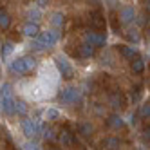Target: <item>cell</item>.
Returning <instances> with one entry per match:
<instances>
[{
	"mask_svg": "<svg viewBox=\"0 0 150 150\" xmlns=\"http://www.w3.org/2000/svg\"><path fill=\"white\" fill-rule=\"evenodd\" d=\"M35 67H36V60L33 56H24L9 63V71L13 74H25L29 71H33Z\"/></svg>",
	"mask_w": 150,
	"mask_h": 150,
	"instance_id": "obj_1",
	"label": "cell"
},
{
	"mask_svg": "<svg viewBox=\"0 0 150 150\" xmlns=\"http://www.w3.org/2000/svg\"><path fill=\"white\" fill-rule=\"evenodd\" d=\"M54 63H56V67H58V72L62 74L63 78H67V80H71L72 76H74V69H72V65L63 58L62 54H58V56H54Z\"/></svg>",
	"mask_w": 150,
	"mask_h": 150,
	"instance_id": "obj_2",
	"label": "cell"
},
{
	"mask_svg": "<svg viewBox=\"0 0 150 150\" xmlns=\"http://www.w3.org/2000/svg\"><path fill=\"white\" fill-rule=\"evenodd\" d=\"M58 38H60V33L56 29H49V31H44V33H40L38 35V40H40V44L44 45L45 49H49V47H52L58 42Z\"/></svg>",
	"mask_w": 150,
	"mask_h": 150,
	"instance_id": "obj_3",
	"label": "cell"
},
{
	"mask_svg": "<svg viewBox=\"0 0 150 150\" xmlns=\"http://www.w3.org/2000/svg\"><path fill=\"white\" fill-rule=\"evenodd\" d=\"M80 96H81L80 89H76V87H67V89L62 91L60 100H62L63 105H72V103H76L80 100Z\"/></svg>",
	"mask_w": 150,
	"mask_h": 150,
	"instance_id": "obj_4",
	"label": "cell"
},
{
	"mask_svg": "<svg viewBox=\"0 0 150 150\" xmlns=\"http://www.w3.org/2000/svg\"><path fill=\"white\" fill-rule=\"evenodd\" d=\"M105 40H107L105 33H85L83 36V42L91 47H101L105 44Z\"/></svg>",
	"mask_w": 150,
	"mask_h": 150,
	"instance_id": "obj_5",
	"label": "cell"
},
{
	"mask_svg": "<svg viewBox=\"0 0 150 150\" xmlns=\"http://www.w3.org/2000/svg\"><path fill=\"white\" fill-rule=\"evenodd\" d=\"M40 121L36 120H22V132L27 136V137H35L38 132H40Z\"/></svg>",
	"mask_w": 150,
	"mask_h": 150,
	"instance_id": "obj_6",
	"label": "cell"
},
{
	"mask_svg": "<svg viewBox=\"0 0 150 150\" xmlns=\"http://www.w3.org/2000/svg\"><path fill=\"white\" fill-rule=\"evenodd\" d=\"M2 112L7 114V116L16 112V101L11 98V96H4L2 98Z\"/></svg>",
	"mask_w": 150,
	"mask_h": 150,
	"instance_id": "obj_7",
	"label": "cell"
},
{
	"mask_svg": "<svg viewBox=\"0 0 150 150\" xmlns=\"http://www.w3.org/2000/svg\"><path fill=\"white\" fill-rule=\"evenodd\" d=\"M134 16H136V11H134V7H132V6H125V7H121V11H120V18H121V22H123V24L132 22Z\"/></svg>",
	"mask_w": 150,
	"mask_h": 150,
	"instance_id": "obj_8",
	"label": "cell"
},
{
	"mask_svg": "<svg viewBox=\"0 0 150 150\" xmlns=\"http://www.w3.org/2000/svg\"><path fill=\"white\" fill-rule=\"evenodd\" d=\"M22 33H24L25 36H36V35H38V25L27 22V24L22 27Z\"/></svg>",
	"mask_w": 150,
	"mask_h": 150,
	"instance_id": "obj_9",
	"label": "cell"
},
{
	"mask_svg": "<svg viewBox=\"0 0 150 150\" xmlns=\"http://www.w3.org/2000/svg\"><path fill=\"white\" fill-rule=\"evenodd\" d=\"M120 52L125 58H128V60H134L137 56V51L134 47H127V45H120Z\"/></svg>",
	"mask_w": 150,
	"mask_h": 150,
	"instance_id": "obj_10",
	"label": "cell"
},
{
	"mask_svg": "<svg viewBox=\"0 0 150 150\" xmlns=\"http://www.w3.org/2000/svg\"><path fill=\"white\" fill-rule=\"evenodd\" d=\"M78 54H80L81 58H89V56L94 54V47H91V45H87V44H83V45L78 47Z\"/></svg>",
	"mask_w": 150,
	"mask_h": 150,
	"instance_id": "obj_11",
	"label": "cell"
},
{
	"mask_svg": "<svg viewBox=\"0 0 150 150\" xmlns=\"http://www.w3.org/2000/svg\"><path fill=\"white\" fill-rule=\"evenodd\" d=\"M27 16H29V22H31V24H36L38 20H40V16H42V11H40V7H33V9H29Z\"/></svg>",
	"mask_w": 150,
	"mask_h": 150,
	"instance_id": "obj_12",
	"label": "cell"
},
{
	"mask_svg": "<svg viewBox=\"0 0 150 150\" xmlns=\"http://www.w3.org/2000/svg\"><path fill=\"white\" fill-rule=\"evenodd\" d=\"M13 51H15V45L11 44V42H4V45H2V58H7Z\"/></svg>",
	"mask_w": 150,
	"mask_h": 150,
	"instance_id": "obj_13",
	"label": "cell"
},
{
	"mask_svg": "<svg viewBox=\"0 0 150 150\" xmlns=\"http://www.w3.org/2000/svg\"><path fill=\"white\" fill-rule=\"evenodd\" d=\"M51 24L56 25V27H60V25L63 24V16H62V13H52V15H51Z\"/></svg>",
	"mask_w": 150,
	"mask_h": 150,
	"instance_id": "obj_14",
	"label": "cell"
},
{
	"mask_svg": "<svg viewBox=\"0 0 150 150\" xmlns=\"http://www.w3.org/2000/svg\"><path fill=\"white\" fill-rule=\"evenodd\" d=\"M143 69H145V62H143V60H139V58H137L136 62H132V72L137 74V72H141Z\"/></svg>",
	"mask_w": 150,
	"mask_h": 150,
	"instance_id": "obj_15",
	"label": "cell"
},
{
	"mask_svg": "<svg viewBox=\"0 0 150 150\" xmlns=\"http://www.w3.org/2000/svg\"><path fill=\"white\" fill-rule=\"evenodd\" d=\"M110 105L112 107H123V98L120 94H112L110 96Z\"/></svg>",
	"mask_w": 150,
	"mask_h": 150,
	"instance_id": "obj_16",
	"label": "cell"
},
{
	"mask_svg": "<svg viewBox=\"0 0 150 150\" xmlns=\"http://www.w3.org/2000/svg\"><path fill=\"white\" fill-rule=\"evenodd\" d=\"M60 117V112L56 109H47L45 110V120H58Z\"/></svg>",
	"mask_w": 150,
	"mask_h": 150,
	"instance_id": "obj_17",
	"label": "cell"
},
{
	"mask_svg": "<svg viewBox=\"0 0 150 150\" xmlns=\"http://www.w3.org/2000/svg\"><path fill=\"white\" fill-rule=\"evenodd\" d=\"M91 132H92V127L89 123H81L80 125V134L81 136H91Z\"/></svg>",
	"mask_w": 150,
	"mask_h": 150,
	"instance_id": "obj_18",
	"label": "cell"
},
{
	"mask_svg": "<svg viewBox=\"0 0 150 150\" xmlns=\"http://www.w3.org/2000/svg\"><path fill=\"white\" fill-rule=\"evenodd\" d=\"M139 114H141L143 117H146V116H150V103H145L141 109H139Z\"/></svg>",
	"mask_w": 150,
	"mask_h": 150,
	"instance_id": "obj_19",
	"label": "cell"
},
{
	"mask_svg": "<svg viewBox=\"0 0 150 150\" xmlns=\"http://www.w3.org/2000/svg\"><path fill=\"white\" fill-rule=\"evenodd\" d=\"M16 112L25 114V112H27V105H25L24 101H16Z\"/></svg>",
	"mask_w": 150,
	"mask_h": 150,
	"instance_id": "obj_20",
	"label": "cell"
},
{
	"mask_svg": "<svg viewBox=\"0 0 150 150\" xmlns=\"http://www.w3.org/2000/svg\"><path fill=\"white\" fill-rule=\"evenodd\" d=\"M109 125H110V127H120V125H121V117H117V116H110Z\"/></svg>",
	"mask_w": 150,
	"mask_h": 150,
	"instance_id": "obj_21",
	"label": "cell"
},
{
	"mask_svg": "<svg viewBox=\"0 0 150 150\" xmlns=\"http://www.w3.org/2000/svg\"><path fill=\"white\" fill-rule=\"evenodd\" d=\"M62 143H67V145H69V143H74V137H72L71 134H67V132H63V134H62Z\"/></svg>",
	"mask_w": 150,
	"mask_h": 150,
	"instance_id": "obj_22",
	"label": "cell"
},
{
	"mask_svg": "<svg viewBox=\"0 0 150 150\" xmlns=\"http://www.w3.org/2000/svg\"><path fill=\"white\" fill-rule=\"evenodd\" d=\"M0 25H2V29L9 25V16H7L6 13H2V15H0Z\"/></svg>",
	"mask_w": 150,
	"mask_h": 150,
	"instance_id": "obj_23",
	"label": "cell"
},
{
	"mask_svg": "<svg viewBox=\"0 0 150 150\" xmlns=\"http://www.w3.org/2000/svg\"><path fill=\"white\" fill-rule=\"evenodd\" d=\"M31 47H33V49H35L36 52H40V51H44V49H45L44 45H42V44H40V40H38V38H36V40L33 42V44H31Z\"/></svg>",
	"mask_w": 150,
	"mask_h": 150,
	"instance_id": "obj_24",
	"label": "cell"
},
{
	"mask_svg": "<svg viewBox=\"0 0 150 150\" xmlns=\"http://www.w3.org/2000/svg\"><path fill=\"white\" fill-rule=\"evenodd\" d=\"M44 137L45 139H54L56 136H54V130H52V128H45L44 130Z\"/></svg>",
	"mask_w": 150,
	"mask_h": 150,
	"instance_id": "obj_25",
	"label": "cell"
},
{
	"mask_svg": "<svg viewBox=\"0 0 150 150\" xmlns=\"http://www.w3.org/2000/svg\"><path fill=\"white\" fill-rule=\"evenodd\" d=\"M127 36L130 38L132 42H137V40H139V35H137V31H128V33H127Z\"/></svg>",
	"mask_w": 150,
	"mask_h": 150,
	"instance_id": "obj_26",
	"label": "cell"
},
{
	"mask_svg": "<svg viewBox=\"0 0 150 150\" xmlns=\"http://www.w3.org/2000/svg\"><path fill=\"white\" fill-rule=\"evenodd\" d=\"M24 150H38V146H36L35 143L27 141V143H24Z\"/></svg>",
	"mask_w": 150,
	"mask_h": 150,
	"instance_id": "obj_27",
	"label": "cell"
}]
</instances>
